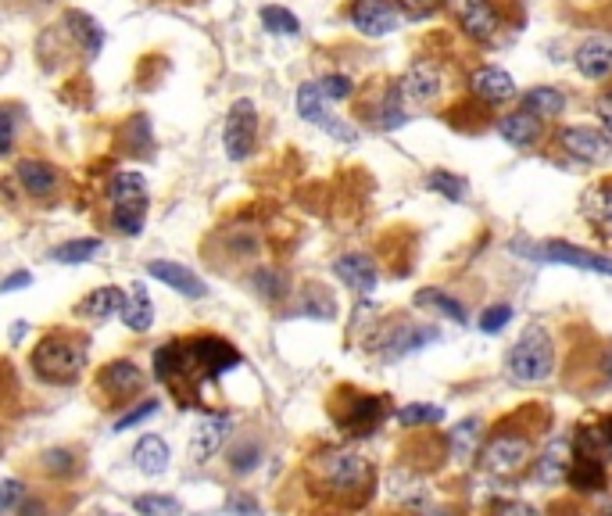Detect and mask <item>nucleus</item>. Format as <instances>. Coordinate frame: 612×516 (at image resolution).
<instances>
[{
	"mask_svg": "<svg viewBox=\"0 0 612 516\" xmlns=\"http://www.w3.org/2000/svg\"><path fill=\"white\" fill-rule=\"evenodd\" d=\"M312 477L319 491H326L330 499L340 502H366L376 488L373 463L366 456H358V452H340V448L315 456Z\"/></svg>",
	"mask_w": 612,
	"mask_h": 516,
	"instance_id": "1",
	"label": "nucleus"
},
{
	"mask_svg": "<svg viewBox=\"0 0 612 516\" xmlns=\"http://www.w3.org/2000/svg\"><path fill=\"white\" fill-rule=\"evenodd\" d=\"M398 86V97L401 104L412 112H434L437 104L444 101L451 86V76H448V61L444 58H430V54H419L416 61H408V69L394 79Z\"/></svg>",
	"mask_w": 612,
	"mask_h": 516,
	"instance_id": "2",
	"label": "nucleus"
},
{
	"mask_svg": "<svg viewBox=\"0 0 612 516\" xmlns=\"http://www.w3.org/2000/svg\"><path fill=\"white\" fill-rule=\"evenodd\" d=\"M33 373L47 384H76L79 373L86 370V337L72 330L47 334L33 348Z\"/></svg>",
	"mask_w": 612,
	"mask_h": 516,
	"instance_id": "3",
	"label": "nucleus"
},
{
	"mask_svg": "<svg viewBox=\"0 0 612 516\" xmlns=\"http://www.w3.org/2000/svg\"><path fill=\"white\" fill-rule=\"evenodd\" d=\"M505 370L516 384H544L555 373V341L544 327H527L509 348Z\"/></svg>",
	"mask_w": 612,
	"mask_h": 516,
	"instance_id": "4",
	"label": "nucleus"
},
{
	"mask_svg": "<svg viewBox=\"0 0 612 516\" xmlns=\"http://www.w3.org/2000/svg\"><path fill=\"white\" fill-rule=\"evenodd\" d=\"M455 26H459L462 40H469L473 47H494L505 29H512L509 0H459Z\"/></svg>",
	"mask_w": 612,
	"mask_h": 516,
	"instance_id": "5",
	"label": "nucleus"
},
{
	"mask_svg": "<svg viewBox=\"0 0 612 516\" xmlns=\"http://www.w3.org/2000/svg\"><path fill=\"white\" fill-rule=\"evenodd\" d=\"M233 366H240V352L226 337L204 334V337H194V341H183V370H179V380H190V384H197L201 377L215 380L222 373H230Z\"/></svg>",
	"mask_w": 612,
	"mask_h": 516,
	"instance_id": "6",
	"label": "nucleus"
},
{
	"mask_svg": "<svg viewBox=\"0 0 612 516\" xmlns=\"http://www.w3.org/2000/svg\"><path fill=\"white\" fill-rule=\"evenodd\" d=\"M111 219L126 237H136L147 219V180L144 172H119L111 180Z\"/></svg>",
	"mask_w": 612,
	"mask_h": 516,
	"instance_id": "7",
	"label": "nucleus"
},
{
	"mask_svg": "<svg viewBox=\"0 0 612 516\" xmlns=\"http://www.w3.org/2000/svg\"><path fill=\"white\" fill-rule=\"evenodd\" d=\"M552 144L562 155L577 165H602L612 158V137L598 126H584V122H570V126L552 129Z\"/></svg>",
	"mask_w": 612,
	"mask_h": 516,
	"instance_id": "8",
	"label": "nucleus"
},
{
	"mask_svg": "<svg viewBox=\"0 0 612 516\" xmlns=\"http://www.w3.org/2000/svg\"><path fill=\"white\" fill-rule=\"evenodd\" d=\"M344 395H348V402L333 405V420H337L344 434H355V438L373 434L391 413V398L387 395H366V391H355V387H344Z\"/></svg>",
	"mask_w": 612,
	"mask_h": 516,
	"instance_id": "9",
	"label": "nucleus"
},
{
	"mask_svg": "<svg viewBox=\"0 0 612 516\" xmlns=\"http://www.w3.org/2000/svg\"><path fill=\"white\" fill-rule=\"evenodd\" d=\"M355 97H358V119H366L376 133H391V129H401L408 119H412L408 108L401 104L394 79L373 83L366 94H355Z\"/></svg>",
	"mask_w": 612,
	"mask_h": 516,
	"instance_id": "10",
	"label": "nucleus"
},
{
	"mask_svg": "<svg viewBox=\"0 0 612 516\" xmlns=\"http://www.w3.org/2000/svg\"><path fill=\"white\" fill-rule=\"evenodd\" d=\"M294 104H298V115L312 126H319L323 133H330L337 144H355L358 140V129L355 122H344L337 112L330 108V97L319 90V83H301L298 94H294Z\"/></svg>",
	"mask_w": 612,
	"mask_h": 516,
	"instance_id": "11",
	"label": "nucleus"
},
{
	"mask_svg": "<svg viewBox=\"0 0 612 516\" xmlns=\"http://www.w3.org/2000/svg\"><path fill=\"white\" fill-rule=\"evenodd\" d=\"M258 144V108L255 101H240L230 104V115H226V126H222V147H226V158L230 162H247L255 155Z\"/></svg>",
	"mask_w": 612,
	"mask_h": 516,
	"instance_id": "12",
	"label": "nucleus"
},
{
	"mask_svg": "<svg viewBox=\"0 0 612 516\" xmlns=\"http://www.w3.org/2000/svg\"><path fill=\"white\" fill-rule=\"evenodd\" d=\"M344 15H348L351 29L369 36V40H383V36L398 33L401 22H405L394 0H348Z\"/></svg>",
	"mask_w": 612,
	"mask_h": 516,
	"instance_id": "13",
	"label": "nucleus"
},
{
	"mask_svg": "<svg viewBox=\"0 0 612 516\" xmlns=\"http://www.w3.org/2000/svg\"><path fill=\"white\" fill-rule=\"evenodd\" d=\"M466 97H473L484 112H494V108L516 101L519 90H516V79L505 69H498V65H476L466 76Z\"/></svg>",
	"mask_w": 612,
	"mask_h": 516,
	"instance_id": "14",
	"label": "nucleus"
},
{
	"mask_svg": "<svg viewBox=\"0 0 612 516\" xmlns=\"http://www.w3.org/2000/svg\"><path fill=\"white\" fill-rule=\"evenodd\" d=\"M494 133L516 151H534L548 140V122L541 115L527 112V108H512V112H502L494 119Z\"/></svg>",
	"mask_w": 612,
	"mask_h": 516,
	"instance_id": "15",
	"label": "nucleus"
},
{
	"mask_svg": "<svg viewBox=\"0 0 612 516\" xmlns=\"http://www.w3.org/2000/svg\"><path fill=\"white\" fill-rule=\"evenodd\" d=\"M437 330L434 327H423V323H391V327L383 330L380 323V334L373 337V344H380V359L383 362H398L405 355L419 352L426 344L437 341Z\"/></svg>",
	"mask_w": 612,
	"mask_h": 516,
	"instance_id": "16",
	"label": "nucleus"
},
{
	"mask_svg": "<svg viewBox=\"0 0 612 516\" xmlns=\"http://www.w3.org/2000/svg\"><path fill=\"white\" fill-rule=\"evenodd\" d=\"M480 459H484V466L494 473V477H516V473L534 459V445H530V438H523V434H498V438L487 441Z\"/></svg>",
	"mask_w": 612,
	"mask_h": 516,
	"instance_id": "17",
	"label": "nucleus"
},
{
	"mask_svg": "<svg viewBox=\"0 0 612 516\" xmlns=\"http://www.w3.org/2000/svg\"><path fill=\"white\" fill-rule=\"evenodd\" d=\"M527 251L537 258V262H555V266H573V269H587V273L612 276V258L609 255H598V251L577 248V244L544 241V244H530Z\"/></svg>",
	"mask_w": 612,
	"mask_h": 516,
	"instance_id": "18",
	"label": "nucleus"
},
{
	"mask_svg": "<svg viewBox=\"0 0 612 516\" xmlns=\"http://www.w3.org/2000/svg\"><path fill=\"white\" fill-rule=\"evenodd\" d=\"M580 215H584L587 226L595 230L598 241L612 244V176L595 180L584 194H580Z\"/></svg>",
	"mask_w": 612,
	"mask_h": 516,
	"instance_id": "19",
	"label": "nucleus"
},
{
	"mask_svg": "<svg viewBox=\"0 0 612 516\" xmlns=\"http://www.w3.org/2000/svg\"><path fill=\"white\" fill-rule=\"evenodd\" d=\"M333 273H337L340 284L351 287L355 294H373V287L380 284V266H376V258L362 255V251L340 255L337 262H333Z\"/></svg>",
	"mask_w": 612,
	"mask_h": 516,
	"instance_id": "20",
	"label": "nucleus"
},
{
	"mask_svg": "<svg viewBox=\"0 0 612 516\" xmlns=\"http://www.w3.org/2000/svg\"><path fill=\"white\" fill-rule=\"evenodd\" d=\"M573 65L591 83H605V79H612V43L602 40V36H591V40H584L577 47Z\"/></svg>",
	"mask_w": 612,
	"mask_h": 516,
	"instance_id": "21",
	"label": "nucleus"
},
{
	"mask_svg": "<svg viewBox=\"0 0 612 516\" xmlns=\"http://www.w3.org/2000/svg\"><path fill=\"white\" fill-rule=\"evenodd\" d=\"M573 452L577 456H595L605 459L612 456V416H591V420L580 423L577 438H573Z\"/></svg>",
	"mask_w": 612,
	"mask_h": 516,
	"instance_id": "22",
	"label": "nucleus"
},
{
	"mask_svg": "<svg viewBox=\"0 0 612 516\" xmlns=\"http://www.w3.org/2000/svg\"><path fill=\"white\" fill-rule=\"evenodd\" d=\"M97 384H101V391L111 398H133V395H140V387H144V373H140L136 362L119 359V362H108V366H104Z\"/></svg>",
	"mask_w": 612,
	"mask_h": 516,
	"instance_id": "23",
	"label": "nucleus"
},
{
	"mask_svg": "<svg viewBox=\"0 0 612 516\" xmlns=\"http://www.w3.org/2000/svg\"><path fill=\"white\" fill-rule=\"evenodd\" d=\"M226 434H230V416H222V413L201 416V420H197L194 438H190V456H194L197 463L212 459L222 448V441H226Z\"/></svg>",
	"mask_w": 612,
	"mask_h": 516,
	"instance_id": "24",
	"label": "nucleus"
},
{
	"mask_svg": "<svg viewBox=\"0 0 612 516\" xmlns=\"http://www.w3.org/2000/svg\"><path fill=\"white\" fill-rule=\"evenodd\" d=\"M147 273L154 276V280H162L165 287H172V291H179L183 298H204L208 294V287H204V280L194 273V269L187 266H179V262H151L147 266Z\"/></svg>",
	"mask_w": 612,
	"mask_h": 516,
	"instance_id": "25",
	"label": "nucleus"
},
{
	"mask_svg": "<svg viewBox=\"0 0 612 516\" xmlns=\"http://www.w3.org/2000/svg\"><path fill=\"white\" fill-rule=\"evenodd\" d=\"M15 176L22 183V190L33 194V198H51L54 187H58V169L51 162H40V158H26L15 169Z\"/></svg>",
	"mask_w": 612,
	"mask_h": 516,
	"instance_id": "26",
	"label": "nucleus"
},
{
	"mask_svg": "<svg viewBox=\"0 0 612 516\" xmlns=\"http://www.w3.org/2000/svg\"><path fill=\"white\" fill-rule=\"evenodd\" d=\"M519 108L541 115L544 122H555L566 112V90L562 86H530L527 94H519Z\"/></svg>",
	"mask_w": 612,
	"mask_h": 516,
	"instance_id": "27",
	"label": "nucleus"
},
{
	"mask_svg": "<svg viewBox=\"0 0 612 516\" xmlns=\"http://www.w3.org/2000/svg\"><path fill=\"white\" fill-rule=\"evenodd\" d=\"M65 26H68V33H72V40L83 47L86 58H97V54H101L104 29H101V22H97V18H90L86 11H68Z\"/></svg>",
	"mask_w": 612,
	"mask_h": 516,
	"instance_id": "28",
	"label": "nucleus"
},
{
	"mask_svg": "<svg viewBox=\"0 0 612 516\" xmlns=\"http://www.w3.org/2000/svg\"><path fill=\"white\" fill-rule=\"evenodd\" d=\"M566 481L573 484L577 491H587V495H595V491L605 488V459H595V456H577L573 452V463L566 470Z\"/></svg>",
	"mask_w": 612,
	"mask_h": 516,
	"instance_id": "29",
	"label": "nucleus"
},
{
	"mask_svg": "<svg viewBox=\"0 0 612 516\" xmlns=\"http://www.w3.org/2000/svg\"><path fill=\"white\" fill-rule=\"evenodd\" d=\"M122 305H126V291L122 287H97V291H90L79 301L76 312L90 319H108V316H119Z\"/></svg>",
	"mask_w": 612,
	"mask_h": 516,
	"instance_id": "30",
	"label": "nucleus"
},
{
	"mask_svg": "<svg viewBox=\"0 0 612 516\" xmlns=\"http://www.w3.org/2000/svg\"><path fill=\"white\" fill-rule=\"evenodd\" d=\"M122 323H126L129 330H136V334H147L154 323V301L151 294H147V287L133 284V294L126 298V305H122Z\"/></svg>",
	"mask_w": 612,
	"mask_h": 516,
	"instance_id": "31",
	"label": "nucleus"
},
{
	"mask_svg": "<svg viewBox=\"0 0 612 516\" xmlns=\"http://www.w3.org/2000/svg\"><path fill=\"white\" fill-rule=\"evenodd\" d=\"M412 301H416V309H434L437 316H448V319H455V323H469L466 305H462L459 298H451L444 287H423Z\"/></svg>",
	"mask_w": 612,
	"mask_h": 516,
	"instance_id": "32",
	"label": "nucleus"
},
{
	"mask_svg": "<svg viewBox=\"0 0 612 516\" xmlns=\"http://www.w3.org/2000/svg\"><path fill=\"white\" fill-rule=\"evenodd\" d=\"M133 459H136V466L147 473V477H158V473H165V470H169V463H172L169 445H165L162 438H154V434L140 438V445L133 448Z\"/></svg>",
	"mask_w": 612,
	"mask_h": 516,
	"instance_id": "33",
	"label": "nucleus"
},
{
	"mask_svg": "<svg viewBox=\"0 0 612 516\" xmlns=\"http://www.w3.org/2000/svg\"><path fill=\"white\" fill-rule=\"evenodd\" d=\"M570 463H573V441H559V445H552L541 459H537V477H541L544 484H559V481H566Z\"/></svg>",
	"mask_w": 612,
	"mask_h": 516,
	"instance_id": "34",
	"label": "nucleus"
},
{
	"mask_svg": "<svg viewBox=\"0 0 612 516\" xmlns=\"http://www.w3.org/2000/svg\"><path fill=\"white\" fill-rule=\"evenodd\" d=\"M426 190H434V194H441L444 201H451V205H462L469 194V180L466 176H459V172H448V169H430L426 172Z\"/></svg>",
	"mask_w": 612,
	"mask_h": 516,
	"instance_id": "35",
	"label": "nucleus"
},
{
	"mask_svg": "<svg viewBox=\"0 0 612 516\" xmlns=\"http://www.w3.org/2000/svg\"><path fill=\"white\" fill-rule=\"evenodd\" d=\"M480 438H484V423L480 420H466L459 423V427L451 430V452H455V459H473L476 456V448H480Z\"/></svg>",
	"mask_w": 612,
	"mask_h": 516,
	"instance_id": "36",
	"label": "nucleus"
},
{
	"mask_svg": "<svg viewBox=\"0 0 612 516\" xmlns=\"http://www.w3.org/2000/svg\"><path fill=\"white\" fill-rule=\"evenodd\" d=\"M97 251H101V241H97V237H76V241L58 244V248L51 251V258L61 262V266H79V262H90Z\"/></svg>",
	"mask_w": 612,
	"mask_h": 516,
	"instance_id": "37",
	"label": "nucleus"
},
{
	"mask_svg": "<svg viewBox=\"0 0 612 516\" xmlns=\"http://www.w3.org/2000/svg\"><path fill=\"white\" fill-rule=\"evenodd\" d=\"M258 18H262V26L269 29L272 36H298L301 33V18L294 15V11L280 8V4H265V8L258 11Z\"/></svg>",
	"mask_w": 612,
	"mask_h": 516,
	"instance_id": "38",
	"label": "nucleus"
},
{
	"mask_svg": "<svg viewBox=\"0 0 612 516\" xmlns=\"http://www.w3.org/2000/svg\"><path fill=\"white\" fill-rule=\"evenodd\" d=\"M319 90H323L330 101H355L358 83L348 76V72H326V76L319 79Z\"/></svg>",
	"mask_w": 612,
	"mask_h": 516,
	"instance_id": "39",
	"label": "nucleus"
},
{
	"mask_svg": "<svg viewBox=\"0 0 612 516\" xmlns=\"http://www.w3.org/2000/svg\"><path fill=\"white\" fill-rule=\"evenodd\" d=\"M441 420H444V409H437V405L412 402V405H405V409H398L401 427H430V423H441Z\"/></svg>",
	"mask_w": 612,
	"mask_h": 516,
	"instance_id": "40",
	"label": "nucleus"
},
{
	"mask_svg": "<svg viewBox=\"0 0 612 516\" xmlns=\"http://www.w3.org/2000/svg\"><path fill=\"white\" fill-rule=\"evenodd\" d=\"M133 506L140 516H179L183 513V506H179L172 495H140Z\"/></svg>",
	"mask_w": 612,
	"mask_h": 516,
	"instance_id": "41",
	"label": "nucleus"
},
{
	"mask_svg": "<svg viewBox=\"0 0 612 516\" xmlns=\"http://www.w3.org/2000/svg\"><path fill=\"white\" fill-rule=\"evenodd\" d=\"M401 11V18H412V22H426V18H434L437 11H444L451 0H394Z\"/></svg>",
	"mask_w": 612,
	"mask_h": 516,
	"instance_id": "42",
	"label": "nucleus"
},
{
	"mask_svg": "<svg viewBox=\"0 0 612 516\" xmlns=\"http://www.w3.org/2000/svg\"><path fill=\"white\" fill-rule=\"evenodd\" d=\"M287 280H283L276 269H258L255 273V287H258V294H262L265 301H280L283 294H287Z\"/></svg>",
	"mask_w": 612,
	"mask_h": 516,
	"instance_id": "43",
	"label": "nucleus"
},
{
	"mask_svg": "<svg viewBox=\"0 0 612 516\" xmlns=\"http://www.w3.org/2000/svg\"><path fill=\"white\" fill-rule=\"evenodd\" d=\"M305 294H308V301H305V312H308V316H315V319H333V312H337V305H333V298L323 291V287H319V284H312Z\"/></svg>",
	"mask_w": 612,
	"mask_h": 516,
	"instance_id": "44",
	"label": "nucleus"
},
{
	"mask_svg": "<svg viewBox=\"0 0 612 516\" xmlns=\"http://www.w3.org/2000/svg\"><path fill=\"white\" fill-rule=\"evenodd\" d=\"M509 323H512L509 305H491V309H484V316H480V330H484V334H502Z\"/></svg>",
	"mask_w": 612,
	"mask_h": 516,
	"instance_id": "45",
	"label": "nucleus"
},
{
	"mask_svg": "<svg viewBox=\"0 0 612 516\" xmlns=\"http://www.w3.org/2000/svg\"><path fill=\"white\" fill-rule=\"evenodd\" d=\"M22 499H26V488L15 477H0V516L8 513V509L22 506Z\"/></svg>",
	"mask_w": 612,
	"mask_h": 516,
	"instance_id": "46",
	"label": "nucleus"
},
{
	"mask_svg": "<svg viewBox=\"0 0 612 516\" xmlns=\"http://www.w3.org/2000/svg\"><path fill=\"white\" fill-rule=\"evenodd\" d=\"M43 470L65 477V473L76 470V459H72V452H65V448H51V452H43Z\"/></svg>",
	"mask_w": 612,
	"mask_h": 516,
	"instance_id": "47",
	"label": "nucleus"
},
{
	"mask_svg": "<svg viewBox=\"0 0 612 516\" xmlns=\"http://www.w3.org/2000/svg\"><path fill=\"white\" fill-rule=\"evenodd\" d=\"M595 115L598 122H602V129L612 137V79H605V86L598 90L595 97Z\"/></svg>",
	"mask_w": 612,
	"mask_h": 516,
	"instance_id": "48",
	"label": "nucleus"
},
{
	"mask_svg": "<svg viewBox=\"0 0 612 516\" xmlns=\"http://www.w3.org/2000/svg\"><path fill=\"white\" fill-rule=\"evenodd\" d=\"M154 413H158V402H144V405H136L133 413H126V416H122V420H115V434H122V430L136 427V423L151 420Z\"/></svg>",
	"mask_w": 612,
	"mask_h": 516,
	"instance_id": "49",
	"label": "nucleus"
},
{
	"mask_svg": "<svg viewBox=\"0 0 612 516\" xmlns=\"http://www.w3.org/2000/svg\"><path fill=\"white\" fill-rule=\"evenodd\" d=\"M11 147H15V115L4 108L0 112V158L11 155Z\"/></svg>",
	"mask_w": 612,
	"mask_h": 516,
	"instance_id": "50",
	"label": "nucleus"
},
{
	"mask_svg": "<svg viewBox=\"0 0 612 516\" xmlns=\"http://www.w3.org/2000/svg\"><path fill=\"white\" fill-rule=\"evenodd\" d=\"M230 516H262V509H258V502L251 499V495H230Z\"/></svg>",
	"mask_w": 612,
	"mask_h": 516,
	"instance_id": "51",
	"label": "nucleus"
},
{
	"mask_svg": "<svg viewBox=\"0 0 612 516\" xmlns=\"http://www.w3.org/2000/svg\"><path fill=\"white\" fill-rule=\"evenodd\" d=\"M29 284H33V273L18 269V273H11V276H4V280H0V294L22 291V287H29Z\"/></svg>",
	"mask_w": 612,
	"mask_h": 516,
	"instance_id": "52",
	"label": "nucleus"
},
{
	"mask_svg": "<svg viewBox=\"0 0 612 516\" xmlns=\"http://www.w3.org/2000/svg\"><path fill=\"white\" fill-rule=\"evenodd\" d=\"M494 516H541V513L534 506H527V502H498Z\"/></svg>",
	"mask_w": 612,
	"mask_h": 516,
	"instance_id": "53",
	"label": "nucleus"
},
{
	"mask_svg": "<svg viewBox=\"0 0 612 516\" xmlns=\"http://www.w3.org/2000/svg\"><path fill=\"white\" fill-rule=\"evenodd\" d=\"M22 334H26V323H15V327H11V341H18Z\"/></svg>",
	"mask_w": 612,
	"mask_h": 516,
	"instance_id": "54",
	"label": "nucleus"
},
{
	"mask_svg": "<svg viewBox=\"0 0 612 516\" xmlns=\"http://www.w3.org/2000/svg\"><path fill=\"white\" fill-rule=\"evenodd\" d=\"M605 380L612 384V352H609V359H605Z\"/></svg>",
	"mask_w": 612,
	"mask_h": 516,
	"instance_id": "55",
	"label": "nucleus"
},
{
	"mask_svg": "<svg viewBox=\"0 0 612 516\" xmlns=\"http://www.w3.org/2000/svg\"><path fill=\"white\" fill-rule=\"evenodd\" d=\"M602 516H612V506H609V509H605V513H602Z\"/></svg>",
	"mask_w": 612,
	"mask_h": 516,
	"instance_id": "56",
	"label": "nucleus"
}]
</instances>
